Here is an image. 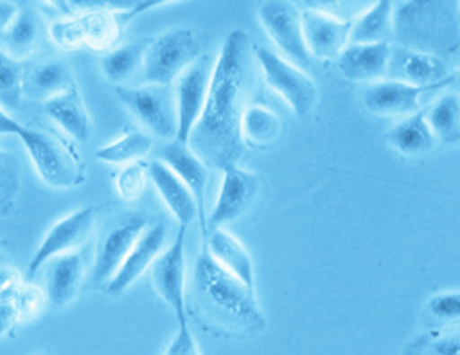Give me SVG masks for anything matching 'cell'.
<instances>
[{"label":"cell","mask_w":460,"mask_h":355,"mask_svg":"<svg viewBox=\"0 0 460 355\" xmlns=\"http://www.w3.org/2000/svg\"><path fill=\"white\" fill-rule=\"evenodd\" d=\"M455 84H456V88L460 90V71L455 75Z\"/></svg>","instance_id":"40"},{"label":"cell","mask_w":460,"mask_h":355,"mask_svg":"<svg viewBox=\"0 0 460 355\" xmlns=\"http://www.w3.org/2000/svg\"><path fill=\"white\" fill-rule=\"evenodd\" d=\"M43 20L30 6H20L18 14L10 22L6 31L0 36V43H3L4 51L14 57V59H24V57L36 51L43 38Z\"/></svg>","instance_id":"25"},{"label":"cell","mask_w":460,"mask_h":355,"mask_svg":"<svg viewBox=\"0 0 460 355\" xmlns=\"http://www.w3.org/2000/svg\"><path fill=\"white\" fill-rule=\"evenodd\" d=\"M425 316L435 326L460 323V291H445L429 297Z\"/></svg>","instance_id":"33"},{"label":"cell","mask_w":460,"mask_h":355,"mask_svg":"<svg viewBox=\"0 0 460 355\" xmlns=\"http://www.w3.org/2000/svg\"><path fill=\"white\" fill-rule=\"evenodd\" d=\"M146 180H148V166L143 163H133L123 166L119 170L118 178H115V186H118L119 196L125 201H137L146 188Z\"/></svg>","instance_id":"34"},{"label":"cell","mask_w":460,"mask_h":355,"mask_svg":"<svg viewBox=\"0 0 460 355\" xmlns=\"http://www.w3.org/2000/svg\"><path fill=\"white\" fill-rule=\"evenodd\" d=\"M20 6L14 3H0V36L6 31V28L10 26V22L14 20V16L18 14Z\"/></svg>","instance_id":"39"},{"label":"cell","mask_w":460,"mask_h":355,"mask_svg":"<svg viewBox=\"0 0 460 355\" xmlns=\"http://www.w3.org/2000/svg\"><path fill=\"white\" fill-rule=\"evenodd\" d=\"M96 217H98L96 208H90L88 205V208H80L57 221L49 228L48 235L43 236L36 254L31 256L28 263L26 280L28 281L36 280L38 273L43 271V268L48 266V262H51L53 258L78 252L80 246L86 243L92 228H94Z\"/></svg>","instance_id":"8"},{"label":"cell","mask_w":460,"mask_h":355,"mask_svg":"<svg viewBox=\"0 0 460 355\" xmlns=\"http://www.w3.org/2000/svg\"><path fill=\"white\" fill-rule=\"evenodd\" d=\"M43 355H51V353H43Z\"/></svg>","instance_id":"41"},{"label":"cell","mask_w":460,"mask_h":355,"mask_svg":"<svg viewBox=\"0 0 460 355\" xmlns=\"http://www.w3.org/2000/svg\"><path fill=\"white\" fill-rule=\"evenodd\" d=\"M49 36L65 51H78L84 48L76 16H65L55 20L49 28Z\"/></svg>","instance_id":"35"},{"label":"cell","mask_w":460,"mask_h":355,"mask_svg":"<svg viewBox=\"0 0 460 355\" xmlns=\"http://www.w3.org/2000/svg\"><path fill=\"white\" fill-rule=\"evenodd\" d=\"M455 84V75L451 80L433 86H416L398 78H385L378 83L367 84L363 93V104L375 116H411L420 108L423 94L433 93L443 86Z\"/></svg>","instance_id":"14"},{"label":"cell","mask_w":460,"mask_h":355,"mask_svg":"<svg viewBox=\"0 0 460 355\" xmlns=\"http://www.w3.org/2000/svg\"><path fill=\"white\" fill-rule=\"evenodd\" d=\"M24 93V75H22L20 63L10 57L4 49H0V106L14 108Z\"/></svg>","instance_id":"32"},{"label":"cell","mask_w":460,"mask_h":355,"mask_svg":"<svg viewBox=\"0 0 460 355\" xmlns=\"http://www.w3.org/2000/svg\"><path fill=\"white\" fill-rule=\"evenodd\" d=\"M40 178L55 190H71L84 180L76 153L61 137L24 128L18 135Z\"/></svg>","instance_id":"5"},{"label":"cell","mask_w":460,"mask_h":355,"mask_svg":"<svg viewBox=\"0 0 460 355\" xmlns=\"http://www.w3.org/2000/svg\"><path fill=\"white\" fill-rule=\"evenodd\" d=\"M148 180L153 182L158 196L163 198L168 211L174 215V219L180 223V226L188 228L201 209L190 188L183 184L163 160H153V163L148 164Z\"/></svg>","instance_id":"18"},{"label":"cell","mask_w":460,"mask_h":355,"mask_svg":"<svg viewBox=\"0 0 460 355\" xmlns=\"http://www.w3.org/2000/svg\"><path fill=\"white\" fill-rule=\"evenodd\" d=\"M390 68H396L398 80L416 84V86H433L451 80L447 76V67L443 57L428 55L410 49H393V59H390Z\"/></svg>","instance_id":"22"},{"label":"cell","mask_w":460,"mask_h":355,"mask_svg":"<svg viewBox=\"0 0 460 355\" xmlns=\"http://www.w3.org/2000/svg\"><path fill=\"white\" fill-rule=\"evenodd\" d=\"M201 57V43L193 28H170L145 49L141 68L143 84L172 86Z\"/></svg>","instance_id":"4"},{"label":"cell","mask_w":460,"mask_h":355,"mask_svg":"<svg viewBox=\"0 0 460 355\" xmlns=\"http://www.w3.org/2000/svg\"><path fill=\"white\" fill-rule=\"evenodd\" d=\"M254 61L260 65L268 86L278 93L298 118L308 116L318 100V88L301 67L263 45H252Z\"/></svg>","instance_id":"7"},{"label":"cell","mask_w":460,"mask_h":355,"mask_svg":"<svg viewBox=\"0 0 460 355\" xmlns=\"http://www.w3.org/2000/svg\"><path fill=\"white\" fill-rule=\"evenodd\" d=\"M163 163L174 172V174L190 188V191L198 200L199 208L205 200V190L209 184V166L193 153V148L186 143L170 141L160 148V158Z\"/></svg>","instance_id":"21"},{"label":"cell","mask_w":460,"mask_h":355,"mask_svg":"<svg viewBox=\"0 0 460 355\" xmlns=\"http://www.w3.org/2000/svg\"><path fill=\"white\" fill-rule=\"evenodd\" d=\"M145 49L141 43H129L119 45V48L111 49L102 57V73L110 83L123 84L131 80L137 73L141 75Z\"/></svg>","instance_id":"30"},{"label":"cell","mask_w":460,"mask_h":355,"mask_svg":"<svg viewBox=\"0 0 460 355\" xmlns=\"http://www.w3.org/2000/svg\"><path fill=\"white\" fill-rule=\"evenodd\" d=\"M261 188V180L256 172L246 170L240 164H228L223 168L221 188L209 215L211 228H225V225L240 219L256 201Z\"/></svg>","instance_id":"13"},{"label":"cell","mask_w":460,"mask_h":355,"mask_svg":"<svg viewBox=\"0 0 460 355\" xmlns=\"http://www.w3.org/2000/svg\"><path fill=\"white\" fill-rule=\"evenodd\" d=\"M84 256L80 252L53 258L45 266V297L53 306H65L76 299L84 281Z\"/></svg>","instance_id":"19"},{"label":"cell","mask_w":460,"mask_h":355,"mask_svg":"<svg viewBox=\"0 0 460 355\" xmlns=\"http://www.w3.org/2000/svg\"><path fill=\"white\" fill-rule=\"evenodd\" d=\"M388 141L393 143L402 155L406 156H425L439 145L425 120V111H416L396 123L386 135Z\"/></svg>","instance_id":"26"},{"label":"cell","mask_w":460,"mask_h":355,"mask_svg":"<svg viewBox=\"0 0 460 355\" xmlns=\"http://www.w3.org/2000/svg\"><path fill=\"white\" fill-rule=\"evenodd\" d=\"M254 51L248 33L234 28L218 49L213 65L209 94L203 116L195 128L190 146L207 166L225 168L238 164L243 153V116L250 106V88L254 78Z\"/></svg>","instance_id":"1"},{"label":"cell","mask_w":460,"mask_h":355,"mask_svg":"<svg viewBox=\"0 0 460 355\" xmlns=\"http://www.w3.org/2000/svg\"><path fill=\"white\" fill-rule=\"evenodd\" d=\"M394 38L402 49L441 57L460 45V4H394Z\"/></svg>","instance_id":"3"},{"label":"cell","mask_w":460,"mask_h":355,"mask_svg":"<svg viewBox=\"0 0 460 355\" xmlns=\"http://www.w3.org/2000/svg\"><path fill=\"white\" fill-rule=\"evenodd\" d=\"M73 84H76L75 75L65 61H45L33 68L30 75V88L33 90V94L43 96L45 100L65 93Z\"/></svg>","instance_id":"31"},{"label":"cell","mask_w":460,"mask_h":355,"mask_svg":"<svg viewBox=\"0 0 460 355\" xmlns=\"http://www.w3.org/2000/svg\"><path fill=\"white\" fill-rule=\"evenodd\" d=\"M390 59H393L390 43L348 45L338 57V68L348 80L373 84L385 80L390 71Z\"/></svg>","instance_id":"17"},{"label":"cell","mask_w":460,"mask_h":355,"mask_svg":"<svg viewBox=\"0 0 460 355\" xmlns=\"http://www.w3.org/2000/svg\"><path fill=\"white\" fill-rule=\"evenodd\" d=\"M146 226L148 223L143 215H128L110 226L98 243L96 258L90 271V281L108 288V283L119 271L121 263L129 256V252L146 231Z\"/></svg>","instance_id":"9"},{"label":"cell","mask_w":460,"mask_h":355,"mask_svg":"<svg viewBox=\"0 0 460 355\" xmlns=\"http://www.w3.org/2000/svg\"><path fill=\"white\" fill-rule=\"evenodd\" d=\"M394 36V4L378 0L351 20L349 45L390 43Z\"/></svg>","instance_id":"24"},{"label":"cell","mask_w":460,"mask_h":355,"mask_svg":"<svg viewBox=\"0 0 460 355\" xmlns=\"http://www.w3.org/2000/svg\"><path fill=\"white\" fill-rule=\"evenodd\" d=\"M303 36L310 57L338 59L349 45L351 18L332 14L324 8H308L301 13Z\"/></svg>","instance_id":"15"},{"label":"cell","mask_w":460,"mask_h":355,"mask_svg":"<svg viewBox=\"0 0 460 355\" xmlns=\"http://www.w3.org/2000/svg\"><path fill=\"white\" fill-rule=\"evenodd\" d=\"M213 65L207 55H201L186 73H183L174 86L176 111H178V137L176 141L190 145L191 135L198 128L209 94Z\"/></svg>","instance_id":"11"},{"label":"cell","mask_w":460,"mask_h":355,"mask_svg":"<svg viewBox=\"0 0 460 355\" xmlns=\"http://www.w3.org/2000/svg\"><path fill=\"white\" fill-rule=\"evenodd\" d=\"M45 113L59 125V128L71 135L75 141H86L90 137V116L84 106L83 94L76 84L65 93L45 100Z\"/></svg>","instance_id":"23"},{"label":"cell","mask_w":460,"mask_h":355,"mask_svg":"<svg viewBox=\"0 0 460 355\" xmlns=\"http://www.w3.org/2000/svg\"><path fill=\"white\" fill-rule=\"evenodd\" d=\"M193 289L211 316L250 332L266 328V316L256 299V291L218 266L205 246L193 268Z\"/></svg>","instance_id":"2"},{"label":"cell","mask_w":460,"mask_h":355,"mask_svg":"<svg viewBox=\"0 0 460 355\" xmlns=\"http://www.w3.org/2000/svg\"><path fill=\"white\" fill-rule=\"evenodd\" d=\"M151 151H153V137L146 131L133 129L125 133L123 137H119V139H115L113 143L100 146L96 151V158L110 164L128 166L133 163H141V158H145Z\"/></svg>","instance_id":"29"},{"label":"cell","mask_w":460,"mask_h":355,"mask_svg":"<svg viewBox=\"0 0 460 355\" xmlns=\"http://www.w3.org/2000/svg\"><path fill=\"white\" fill-rule=\"evenodd\" d=\"M0 270H3V268H0Z\"/></svg>","instance_id":"42"},{"label":"cell","mask_w":460,"mask_h":355,"mask_svg":"<svg viewBox=\"0 0 460 355\" xmlns=\"http://www.w3.org/2000/svg\"><path fill=\"white\" fill-rule=\"evenodd\" d=\"M166 243V225L163 221H156L146 226V231L137 240V244L129 252V256L121 263L119 271L115 278L108 283L106 291L110 295H121L128 291L131 285L139 280L146 270H151L155 260L163 252Z\"/></svg>","instance_id":"16"},{"label":"cell","mask_w":460,"mask_h":355,"mask_svg":"<svg viewBox=\"0 0 460 355\" xmlns=\"http://www.w3.org/2000/svg\"><path fill=\"white\" fill-rule=\"evenodd\" d=\"M243 143L250 146H270L281 135V120L278 113L261 104H250L243 116Z\"/></svg>","instance_id":"28"},{"label":"cell","mask_w":460,"mask_h":355,"mask_svg":"<svg viewBox=\"0 0 460 355\" xmlns=\"http://www.w3.org/2000/svg\"><path fill=\"white\" fill-rule=\"evenodd\" d=\"M24 125H22L18 120L13 118V113H8L6 108L0 106V137L4 135H20Z\"/></svg>","instance_id":"38"},{"label":"cell","mask_w":460,"mask_h":355,"mask_svg":"<svg viewBox=\"0 0 460 355\" xmlns=\"http://www.w3.org/2000/svg\"><path fill=\"white\" fill-rule=\"evenodd\" d=\"M118 98L128 108L143 128L166 143L178 137V111L174 86L141 84L119 86Z\"/></svg>","instance_id":"6"},{"label":"cell","mask_w":460,"mask_h":355,"mask_svg":"<svg viewBox=\"0 0 460 355\" xmlns=\"http://www.w3.org/2000/svg\"><path fill=\"white\" fill-rule=\"evenodd\" d=\"M205 248L209 250L218 266L256 291L254 260H252L248 248L233 233H228L226 228H211Z\"/></svg>","instance_id":"20"},{"label":"cell","mask_w":460,"mask_h":355,"mask_svg":"<svg viewBox=\"0 0 460 355\" xmlns=\"http://www.w3.org/2000/svg\"><path fill=\"white\" fill-rule=\"evenodd\" d=\"M260 24L266 30L270 40L278 45L287 61L296 67H308L310 57L305 36L301 10L291 3H266L258 10Z\"/></svg>","instance_id":"12"},{"label":"cell","mask_w":460,"mask_h":355,"mask_svg":"<svg viewBox=\"0 0 460 355\" xmlns=\"http://www.w3.org/2000/svg\"><path fill=\"white\" fill-rule=\"evenodd\" d=\"M437 143L460 145V96L456 93L443 94L425 111Z\"/></svg>","instance_id":"27"},{"label":"cell","mask_w":460,"mask_h":355,"mask_svg":"<svg viewBox=\"0 0 460 355\" xmlns=\"http://www.w3.org/2000/svg\"><path fill=\"white\" fill-rule=\"evenodd\" d=\"M186 231H180L168 250L160 252V256L151 266V281L160 295L176 315L178 324L188 323L186 316Z\"/></svg>","instance_id":"10"},{"label":"cell","mask_w":460,"mask_h":355,"mask_svg":"<svg viewBox=\"0 0 460 355\" xmlns=\"http://www.w3.org/2000/svg\"><path fill=\"white\" fill-rule=\"evenodd\" d=\"M41 305H43V293L38 288H33L31 281L22 283L16 293V306H18L20 318L36 316L40 313Z\"/></svg>","instance_id":"36"},{"label":"cell","mask_w":460,"mask_h":355,"mask_svg":"<svg viewBox=\"0 0 460 355\" xmlns=\"http://www.w3.org/2000/svg\"><path fill=\"white\" fill-rule=\"evenodd\" d=\"M164 355H201L198 340H195L188 323L178 324V332L168 343Z\"/></svg>","instance_id":"37"}]
</instances>
